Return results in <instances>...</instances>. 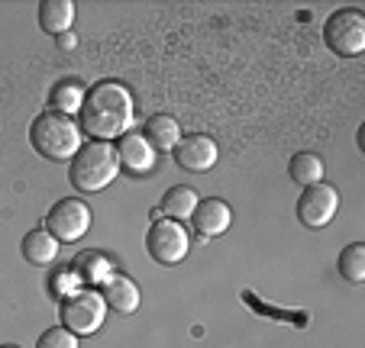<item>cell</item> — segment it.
Returning <instances> with one entry per match:
<instances>
[{
	"instance_id": "obj_20",
	"label": "cell",
	"mask_w": 365,
	"mask_h": 348,
	"mask_svg": "<svg viewBox=\"0 0 365 348\" xmlns=\"http://www.w3.org/2000/svg\"><path fill=\"white\" fill-rule=\"evenodd\" d=\"M339 274L352 284H362L365 280V246L362 242H352L339 252Z\"/></svg>"
},
{
	"instance_id": "obj_4",
	"label": "cell",
	"mask_w": 365,
	"mask_h": 348,
	"mask_svg": "<svg viewBox=\"0 0 365 348\" xmlns=\"http://www.w3.org/2000/svg\"><path fill=\"white\" fill-rule=\"evenodd\" d=\"M58 316H62V326L81 339V335H94L97 329L103 326V320H107V303H103L101 290H94V287H78L75 294H68L62 300Z\"/></svg>"
},
{
	"instance_id": "obj_12",
	"label": "cell",
	"mask_w": 365,
	"mask_h": 348,
	"mask_svg": "<svg viewBox=\"0 0 365 348\" xmlns=\"http://www.w3.org/2000/svg\"><path fill=\"white\" fill-rule=\"evenodd\" d=\"M71 274L81 280L84 287H94V284H107L113 278V261L107 258L103 252H94V248H84L71 258Z\"/></svg>"
},
{
	"instance_id": "obj_16",
	"label": "cell",
	"mask_w": 365,
	"mask_h": 348,
	"mask_svg": "<svg viewBox=\"0 0 365 348\" xmlns=\"http://www.w3.org/2000/svg\"><path fill=\"white\" fill-rule=\"evenodd\" d=\"M145 139L155 152H175V145L181 142V126L175 116L168 113H155L149 116V123H145Z\"/></svg>"
},
{
	"instance_id": "obj_24",
	"label": "cell",
	"mask_w": 365,
	"mask_h": 348,
	"mask_svg": "<svg viewBox=\"0 0 365 348\" xmlns=\"http://www.w3.org/2000/svg\"><path fill=\"white\" fill-rule=\"evenodd\" d=\"M4 348H16V345H4Z\"/></svg>"
},
{
	"instance_id": "obj_6",
	"label": "cell",
	"mask_w": 365,
	"mask_h": 348,
	"mask_svg": "<svg viewBox=\"0 0 365 348\" xmlns=\"http://www.w3.org/2000/svg\"><path fill=\"white\" fill-rule=\"evenodd\" d=\"M145 252H149L152 261L172 268V265H181L191 252V239L181 223L175 219H155L145 232Z\"/></svg>"
},
{
	"instance_id": "obj_10",
	"label": "cell",
	"mask_w": 365,
	"mask_h": 348,
	"mask_svg": "<svg viewBox=\"0 0 365 348\" xmlns=\"http://www.w3.org/2000/svg\"><path fill=\"white\" fill-rule=\"evenodd\" d=\"M191 223H194V229H197V236H204V239H217V236H223V232L230 229V223H233V210H230L223 200L207 197V200H197V210H194Z\"/></svg>"
},
{
	"instance_id": "obj_1",
	"label": "cell",
	"mask_w": 365,
	"mask_h": 348,
	"mask_svg": "<svg viewBox=\"0 0 365 348\" xmlns=\"http://www.w3.org/2000/svg\"><path fill=\"white\" fill-rule=\"evenodd\" d=\"M133 90L120 81H97L94 88L84 90L81 103V130L94 142H113L123 139L133 126Z\"/></svg>"
},
{
	"instance_id": "obj_11",
	"label": "cell",
	"mask_w": 365,
	"mask_h": 348,
	"mask_svg": "<svg viewBox=\"0 0 365 348\" xmlns=\"http://www.w3.org/2000/svg\"><path fill=\"white\" fill-rule=\"evenodd\" d=\"M120 168H126L130 174H149L155 168V149L149 145V139L139 132H126L117 145Z\"/></svg>"
},
{
	"instance_id": "obj_14",
	"label": "cell",
	"mask_w": 365,
	"mask_h": 348,
	"mask_svg": "<svg viewBox=\"0 0 365 348\" xmlns=\"http://www.w3.org/2000/svg\"><path fill=\"white\" fill-rule=\"evenodd\" d=\"M103 303L110 310H117V313H136L139 307V287L133 278H126V274H113L107 284H103L101 290Z\"/></svg>"
},
{
	"instance_id": "obj_23",
	"label": "cell",
	"mask_w": 365,
	"mask_h": 348,
	"mask_svg": "<svg viewBox=\"0 0 365 348\" xmlns=\"http://www.w3.org/2000/svg\"><path fill=\"white\" fill-rule=\"evenodd\" d=\"M62 48H75V36H71V33L62 36Z\"/></svg>"
},
{
	"instance_id": "obj_17",
	"label": "cell",
	"mask_w": 365,
	"mask_h": 348,
	"mask_svg": "<svg viewBox=\"0 0 365 348\" xmlns=\"http://www.w3.org/2000/svg\"><path fill=\"white\" fill-rule=\"evenodd\" d=\"M324 158L317 155V152H297L294 158H291L288 164V174L294 184L301 187H310V184H320L324 181Z\"/></svg>"
},
{
	"instance_id": "obj_15",
	"label": "cell",
	"mask_w": 365,
	"mask_h": 348,
	"mask_svg": "<svg viewBox=\"0 0 365 348\" xmlns=\"http://www.w3.org/2000/svg\"><path fill=\"white\" fill-rule=\"evenodd\" d=\"M75 23V4L71 0H42L39 4V26L48 36H65Z\"/></svg>"
},
{
	"instance_id": "obj_19",
	"label": "cell",
	"mask_w": 365,
	"mask_h": 348,
	"mask_svg": "<svg viewBox=\"0 0 365 348\" xmlns=\"http://www.w3.org/2000/svg\"><path fill=\"white\" fill-rule=\"evenodd\" d=\"M81 103H84V88L75 81H65L52 90V110L62 116H75L81 113Z\"/></svg>"
},
{
	"instance_id": "obj_5",
	"label": "cell",
	"mask_w": 365,
	"mask_h": 348,
	"mask_svg": "<svg viewBox=\"0 0 365 348\" xmlns=\"http://www.w3.org/2000/svg\"><path fill=\"white\" fill-rule=\"evenodd\" d=\"M324 42L339 58H359L365 52V14L356 7H343L327 16Z\"/></svg>"
},
{
	"instance_id": "obj_3",
	"label": "cell",
	"mask_w": 365,
	"mask_h": 348,
	"mask_svg": "<svg viewBox=\"0 0 365 348\" xmlns=\"http://www.w3.org/2000/svg\"><path fill=\"white\" fill-rule=\"evenodd\" d=\"M29 142L48 162H71L81 149V126L56 110H46L29 126Z\"/></svg>"
},
{
	"instance_id": "obj_21",
	"label": "cell",
	"mask_w": 365,
	"mask_h": 348,
	"mask_svg": "<svg viewBox=\"0 0 365 348\" xmlns=\"http://www.w3.org/2000/svg\"><path fill=\"white\" fill-rule=\"evenodd\" d=\"M36 348H78V335L68 332L65 326H52L39 335Z\"/></svg>"
},
{
	"instance_id": "obj_2",
	"label": "cell",
	"mask_w": 365,
	"mask_h": 348,
	"mask_svg": "<svg viewBox=\"0 0 365 348\" xmlns=\"http://www.w3.org/2000/svg\"><path fill=\"white\" fill-rule=\"evenodd\" d=\"M120 174V155L110 142H81L78 155L71 158L68 181L78 194H97L107 184H113V178Z\"/></svg>"
},
{
	"instance_id": "obj_22",
	"label": "cell",
	"mask_w": 365,
	"mask_h": 348,
	"mask_svg": "<svg viewBox=\"0 0 365 348\" xmlns=\"http://www.w3.org/2000/svg\"><path fill=\"white\" fill-rule=\"evenodd\" d=\"M78 287H81V280L75 278V274H71V268H65V274H58L56 280H52V290H58V294H75Z\"/></svg>"
},
{
	"instance_id": "obj_9",
	"label": "cell",
	"mask_w": 365,
	"mask_h": 348,
	"mask_svg": "<svg viewBox=\"0 0 365 348\" xmlns=\"http://www.w3.org/2000/svg\"><path fill=\"white\" fill-rule=\"evenodd\" d=\"M217 155H220L217 142L210 136H204V132L185 136L178 145H175V162H178V168L191 171V174H204V171H210L217 164Z\"/></svg>"
},
{
	"instance_id": "obj_18",
	"label": "cell",
	"mask_w": 365,
	"mask_h": 348,
	"mask_svg": "<svg viewBox=\"0 0 365 348\" xmlns=\"http://www.w3.org/2000/svg\"><path fill=\"white\" fill-rule=\"evenodd\" d=\"M194 210H197V194L191 191V187H172V191L162 197V216L175 219V223H181V219H191Z\"/></svg>"
},
{
	"instance_id": "obj_8",
	"label": "cell",
	"mask_w": 365,
	"mask_h": 348,
	"mask_svg": "<svg viewBox=\"0 0 365 348\" xmlns=\"http://www.w3.org/2000/svg\"><path fill=\"white\" fill-rule=\"evenodd\" d=\"M339 210V194L330 184H310L304 187V194L297 197V219L307 229H324Z\"/></svg>"
},
{
	"instance_id": "obj_7",
	"label": "cell",
	"mask_w": 365,
	"mask_h": 348,
	"mask_svg": "<svg viewBox=\"0 0 365 348\" xmlns=\"http://www.w3.org/2000/svg\"><path fill=\"white\" fill-rule=\"evenodd\" d=\"M46 229L56 236L58 242H78L84 232L91 229V206L81 197H65L58 200L46 216Z\"/></svg>"
},
{
	"instance_id": "obj_13",
	"label": "cell",
	"mask_w": 365,
	"mask_h": 348,
	"mask_svg": "<svg viewBox=\"0 0 365 348\" xmlns=\"http://www.w3.org/2000/svg\"><path fill=\"white\" fill-rule=\"evenodd\" d=\"M58 248H62V242H58L48 229H29L26 236H23V258L36 268L56 265Z\"/></svg>"
}]
</instances>
